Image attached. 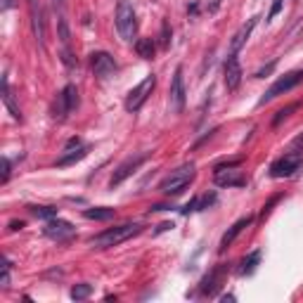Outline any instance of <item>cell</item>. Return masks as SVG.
<instances>
[{
	"label": "cell",
	"instance_id": "6da1fadb",
	"mask_svg": "<svg viewBox=\"0 0 303 303\" xmlns=\"http://www.w3.org/2000/svg\"><path fill=\"white\" fill-rule=\"evenodd\" d=\"M142 230H145V225H140V223H124V225L107 227V230H102L100 234H95V237L90 239V247H93V249L118 247V244H124V241L133 239V237L140 234Z\"/></svg>",
	"mask_w": 303,
	"mask_h": 303
},
{
	"label": "cell",
	"instance_id": "7a4b0ae2",
	"mask_svg": "<svg viewBox=\"0 0 303 303\" xmlns=\"http://www.w3.org/2000/svg\"><path fill=\"white\" fill-rule=\"evenodd\" d=\"M194 175H197V166H194L192 161H187V164L178 166L175 171H171L161 183H159V192L164 194V197H178V194L194 180Z\"/></svg>",
	"mask_w": 303,
	"mask_h": 303
},
{
	"label": "cell",
	"instance_id": "3957f363",
	"mask_svg": "<svg viewBox=\"0 0 303 303\" xmlns=\"http://www.w3.org/2000/svg\"><path fill=\"white\" fill-rule=\"evenodd\" d=\"M116 31L124 41H133L138 34V14L131 0H118L116 5Z\"/></svg>",
	"mask_w": 303,
	"mask_h": 303
},
{
	"label": "cell",
	"instance_id": "277c9868",
	"mask_svg": "<svg viewBox=\"0 0 303 303\" xmlns=\"http://www.w3.org/2000/svg\"><path fill=\"white\" fill-rule=\"evenodd\" d=\"M239 166H241V159L218 164L216 166V173H214V183L218 187H244L247 185V175L241 171H237Z\"/></svg>",
	"mask_w": 303,
	"mask_h": 303
},
{
	"label": "cell",
	"instance_id": "5b68a950",
	"mask_svg": "<svg viewBox=\"0 0 303 303\" xmlns=\"http://www.w3.org/2000/svg\"><path fill=\"white\" fill-rule=\"evenodd\" d=\"M154 88H157V76L154 74H147L145 76V81H140L135 88L126 95V111L128 114H138L140 109H142V104L149 100V95L154 93Z\"/></svg>",
	"mask_w": 303,
	"mask_h": 303
},
{
	"label": "cell",
	"instance_id": "8992f818",
	"mask_svg": "<svg viewBox=\"0 0 303 303\" xmlns=\"http://www.w3.org/2000/svg\"><path fill=\"white\" fill-rule=\"evenodd\" d=\"M298 83H303V69H296V71H289V74L280 76V78H277V81L272 83L265 93H263V97L258 100V107H263V104L272 102L275 97H280V95H284V93L294 90Z\"/></svg>",
	"mask_w": 303,
	"mask_h": 303
},
{
	"label": "cell",
	"instance_id": "52a82bcc",
	"mask_svg": "<svg viewBox=\"0 0 303 303\" xmlns=\"http://www.w3.org/2000/svg\"><path fill=\"white\" fill-rule=\"evenodd\" d=\"M303 166V152H294L289 149L284 157H280L277 161L270 164V178H291L296 171H301Z\"/></svg>",
	"mask_w": 303,
	"mask_h": 303
},
{
	"label": "cell",
	"instance_id": "ba28073f",
	"mask_svg": "<svg viewBox=\"0 0 303 303\" xmlns=\"http://www.w3.org/2000/svg\"><path fill=\"white\" fill-rule=\"evenodd\" d=\"M76 107H78V88H76L74 83H69V85H64L62 93H59V95L55 97V102H52V118L64 121Z\"/></svg>",
	"mask_w": 303,
	"mask_h": 303
},
{
	"label": "cell",
	"instance_id": "9c48e42d",
	"mask_svg": "<svg viewBox=\"0 0 303 303\" xmlns=\"http://www.w3.org/2000/svg\"><path fill=\"white\" fill-rule=\"evenodd\" d=\"M147 159H149V152H140V154H131L126 161H121V164L116 166V171L111 173V180H109L111 190H114V187H118L121 183H126V180L133 175V173L138 171L140 166L145 164Z\"/></svg>",
	"mask_w": 303,
	"mask_h": 303
},
{
	"label": "cell",
	"instance_id": "30bf717a",
	"mask_svg": "<svg viewBox=\"0 0 303 303\" xmlns=\"http://www.w3.org/2000/svg\"><path fill=\"white\" fill-rule=\"evenodd\" d=\"M227 272H230V265H227V263H218V265H214V268L208 270L206 275H204V280L199 282L201 296H216V291L221 289L223 282H225Z\"/></svg>",
	"mask_w": 303,
	"mask_h": 303
},
{
	"label": "cell",
	"instance_id": "8fae6325",
	"mask_svg": "<svg viewBox=\"0 0 303 303\" xmlns=\"http://www.w3.org/2000/svg\"><path fill=\"white\" fill-rule=\"evenodd\" d=\"M187 102V90H185V78H183V67H175L171 81V90H168V104H171L173 114H183Z\"/></svg>",
	"mask_w": 303,
	"mask_h": 303
},
{
	"label": "cell",
	"instance_id": "7c38bea8",
	"mask_svg": "<svg viewBox=\"0 0 303 303\" xmlns=\"http://www.w3.org/2000/svg\"><path fill=\"white\" fill-rule=\"evenodd\" d=\"M90 69H93V74L97 78H109V76H114L118 71V64L109 52L95 50V52H90Z\"/></svg>",
	"mask_w": 303,
	"mask_h": 303
},
{
	"label": "cell",
	"instance_id": "4fadbf2b",
	"mask_svg": "<svg viewBox=\"0 0 303 303\" xmlns=\"http://www.w3.org/2000/svg\"><path fill=\"white\" fill-rule=\"evenodd\" d=\"M43 234H45V237H50V239H55V241H69L71 237L76 234V227L71 225L69 221L52 218V221L45 223V227H43Z\"/></svg>",
	"mask_w": 303,
	"mask_h": 303
},
{
	"label": "cell",
	"instance_id": "5bb4252c",
	"mask_svg": "<svg viewBox=\"0 0 303 303\" xmlns=\"http://www.w3.org/2000/svg\"><path fill=\"white\" fill-rule=\"evenodd\" d=\"M241 64L239 59H237V55H227L225 59V67H223V78H225V88L227 90H237L239 88V83H241Z\"/></svg>",
	"mask_w": 303,
	"mask_h": 303
},
{
	"label": "cell",
	"instance_id": "9a60e30c",
	"mask_svg": "<svg viewBox=\"0 0 303 303\" xmlns=\"http://www.w3.org/2000/svg\"><path fill=\"white\" fill-rule=\"evenodd\" d=\"M28 12H31V26H34L36 41L45 45V17H43V7L38 0H28Z\"/></svg>",
	"mask_w": 303,
	"mask_h": 303
},
{
	"label": "cell",
	"instance_id": "2e32d148",
	"mask_svg": "<svg viewBox=\"0 0 303 303\" xmlns=\"http://www.w3.org/2000/svg\"><path fill=\"white\" fill-rule=\"evenodd\" d=\"M251 223H254V216H244V218H239V221L234 223L232 227H227V232L223 234L221 237V244H218V251H227V247H230V244H232L234 239H237V237H239L241 234V230H244V227H249L251 225Z\"/></svg>",
	"mask_w": 303,
	"mask_h": 303
},
{
	"label": "cell",
	"instance_id": "e0dca14e",
	"mask_svg": "<svg viewBox=\"0 0 303 303\" xmlns=\"http://www.w3.org/2000/svg\"><path fill=\"white\" fill-rule=\"evenodd\" d=\"M258 19H261V17H251V19H249L247 24H241V26H239V31H237V34L232 36V41H230V52H232V55H237V52H239V48H241V45H244V43L249 41V36H251V31H254V28H256V24H258Z\"/></svg>",
	"mask_w": 303,
	"mask_h": 303
},
{
	"label": "cell",
	"instance_id": "ac0fdd59",
	"mask_svg": "<svg viewBox=\"0 0 303 303\" xmlns=\"http://www.w3.org/2000/svg\"><path fill=\"white\" fill-rule=\"evenodd\" d=\"M3 102H5V107L10 109V114H12L14 121H24V116H21V109L17 107L12 90H10V78H7V74L3 76Z\"/></svg>",
	"mask_w": 303,
	"mask_h": 303
},
{
	"label": "cell",
	"instance_id": "d6986e66",
	"mask_svg": "<svg viewBox=\"0 0 303 303\" xmlns=\"http://www.w3.org/2000/svg\"><path fill=\"white\" fill-rule=\"evenodd\" d=\"M261 258H263L261 249H256V251L247 254L244 258H241V263H239V272H241V275H254L256 268H258V263H261Z\"/></svg>",
	"mask_w": 303,
	"mask_h": 303
},
{
	"label": "cell",
	"instance_id": "ffe728a7",
	"mask_svg": "<svg viewBox=\"0 0 303 303\" xmlns=\"http://www.w3.org/2000/svg\"><path fill=\"white\" fill-rule=\"evenodd\" d=\"M88 152H90V147H88V145L76 147V152H74V149L64 152L62 157L57 159V164H55V166H71V164H76V161H81V159L88 157Z\"/></svg>",
	"mask_w": 303,
	"mask_h": 303
},
{
	"label": "cell",
	"instance_id": "44dd1931",
	"mask_svg": "<svg viewBox=\"0 0 303 303\" xmlns=\"http://www.w3.org/2000/svg\"><path fill=\"white\" fill-rule=\"evenodd\" d=\"M83 216L88 218V221H111L114 216H116V208L111 206H95V208H85Z\"/></svg>",
	"mask_w": 303,
	"mask_h": 303
},
{
	"label": "cell",
	"instance_id": "7402d4cb",
	"mask_svg": "<svg viewBox=\"0 0 303 303\" xmlns=\"http://www.w3.org/2000/svg\"><path fill=\"white\" fill-rule=\"evenodd\" d=\"M135 52H138V57H142V59H154V55H157V43L152 41V38H138V41H135Z\"/></svg>",
	"mask_w": 303,
	"mask_h": 303
},
{
	"label": "cell",
	"instance_id": "603a6c76",
	"mask_svg": "<svg viewBox=\"0 0 303 303\" xmlns=\"http://www.w3.org/2000/svg\"><path fill=\"white\" fill-rule=\"evenodd\" d=\"M28 211H31V216L41 218V221H52V218H57L59 208L57 206H28Z\"/></svg>",
	"mask_w": 303,
	"mask_h": 303
},
{
	"label": "cell",
	"instance_id": "cb8c5ba5",
	"mask_svg": "<svg viewBox=\"0 0 303 303\" xmlns=\"http://www.w3.org/2000/svg\"><path fill=\"white\" fill-rule=\"evenodd\" d=\"M90 294H93V284H88V282L74 284V287H71V291H69V296L74 298V301H85Z\"/></svg>",
	"mask_w": 303,
	"mask_h": 303
},
{
	"label": "cell",
	"instance_id": "d4e9b609",
	"mask_svg": "<svg viewBox=\"0 0 303 303\" xmlns=\"http://www.w3.org/2000/svg\"><path fill=\"white\" fill-rule=\"evenodd\" d=\"M298 107H301V102H291V104H287V107H282V109H280L275 116H272V126L277 128V126L282 124V121H287V118H289L291 114L298 109Z\"/></svg>",
	"mask_w": 303,
	"mask_h": 303
},
{
	"label": "cell",
	"instance_id": "484cf974",
	"mask_svg": "<svg viewBox=\"0 0 303 303\" xmlns=\"http://www.w3.org/2000/svg\"><path fill=\"white\" fill-rule=\"evenodd\" d=\"M59 59H62V64L67 67V69H78V59L74 57V52H71L69 45H62V52H59Z\"/></svg>",
	"mask_w": 303,
	"mask_h": 303
},
{
	"label": "cell",
	"instance_id": "4316f807",
	"mask_svg": "<svg viewBox=\"0 0 303 303\" xmlns=\"http://www.w3.org/2000/svg\"><path fill=\"white\" fill-rule=\"evenodd\" d=\"M57 34H59V41H62V45H69V43H71L69 21L64 19V17H59V19H57Z\"/></svg>",
	"mask_w": 303,
	"mask_h": 303
},
{
	"label": "cell",
	"instance_id": "83f0119b",
	"mask_svg": "<svg viewBox=\"0 0 303 303\" xmlns=\"http://www.w3.org/2000/svg\"><path fill=\"white\" fill-rule=\"evenodd\" d=\"M171 45V26H168V21H161V48H168Z\"/></svg>",
	"mask_w": 303,
	"mask_h": 303
},
{
	"label": "cell",
	"instance_id": "f1b7e54d",
	"mask_svg": "<svg viewBox=\"0 0 303 303\" xmlns=\"http://www.w3.org/2000/svg\"><path fill=\"white\" fill-rule=\"evenodd\" d=\"M216 201H218V197H216V192H211V194H201L199 197V211H204V208H208V206H214Z\"/></svg>",
	"mask_w": 303,
	"mask_h": 303
},
{
	"label": "cell",
	"instance_id": "f546056e",
	"mask_svg": "<svg viewBox=\"0 0 303 303\" xmlns=\"http://www.w3.org/2000/svg\"><path fill=\"white\" fill-rule=\"evenodd\" d=\"M10 270H12V263H10V258H5V261H3V280H0L3 289L10 287Z\"/></svg>",
	"mask_w": 303,
	"mask_h": 303
},
{
	"label": "cell",
	"instance_id": "4dcf8cb0",
	"mask_svg": "<svg viewBox=\"0 0 303 303\" xmlns=\"http://www.w3.org/2000/svg\"><path fill=\"white\" fill-rule=\"evenodd\" d=\"M194 211H199V197H192V199L187 201L185 206L180 208V214L187 216V214H194Z\"/></svg>",
	"mask_w": 303,
	"mask_h": 303
},
{
	"label": "cell",
	"instance_id": "1f68e13d",
	"mask_svg": "<svg viewBox=\"0 0 303 303\" xmlns=\"http://www.w3.org/2000/svg\"><path fill=\"white\" fill-rule=\"evenodd\" d=\"M0 164H3V175H0V183L5 185L7 180H10V173H12V164H10V159H7V157H3Z\"/></svg>",
	"mask_w": 303,
	"mask_h": 303
},
{
	"label": "cell",
	"instance_id": "d6a6232c",
	"mask_svg": "<svg viewBox=\"0 0 303 303\" xmlns=\"http://www.w3.org/2000/svg\"><path fill=\"white\" fill-rule=\"evenodd\" d=\"M282 197H284V194H275V197H272V199H270L268 204H265V206L261 208V218H265V216H268L270 211H272V206H275V204H277L280 199H282Z\"/></svg>",
	"mask_w": 303,
	"mask_h": 303
},
{
	"label": "cell",
	"instance_id": "836d02e7",
	"mask_svg": "<svg viewBox=\"0 0 303 303\" xmlns=\"http://www.w3.org/2000/svg\"><path fill=\"white\" fill-rule=\"evenodd\" d=\"M275 67H277V59H272V62H270V64H265V67H263V69H258V71H256V78H265V76H268V74H272V69H275Z\"/></svg>",
	"mask_w": 303,
	"mask_h": 303
},
{
	"label": "cell",
	"instance_id": "e575fe53",
	"mask_svg": "<svg viewBox=\"0 0 303 303\" xmlns=\"http://www.w3.org/2000/svg\"><path fill=\"white\" fill-rule=\"evenodd\" d=\"M282 3H284V0H272V7H270V12H268V21L275 19L277 14H280V10H282Z\"/></svg>",
	"mask_w": 303,
	"mask_h": 303
},
{
	"label": "cell",
	"instance_id": "d590c367",
	"mask_svg": "<svg viewBox=\"0 0 303 303\" xmlns=\"http://www.w3.org/2000/svg\"><path fill=\"white\" fill-rule=\"evenodd\" d=\"M74 147H81V138H78V135H76V138H69V142L64 145V152L74 149Z\"/></svg>",
	"mask_w": 303,
	"mask_h": 303
},
{
	"label": "cell",
	"instance_id": "8d00e7d4",
	"mask_svg": "<svg viewBox=\"0 0 303 303\" xmlns=\"http://www.w3.org/2000/svg\"><path fill=\"white\" fill-rule=\"evenodd\" d=\"M24 225H26V223H24V221H12V223H10V227H7V230H10V232H17V230H24Z\"/></svg>",
	"mask_w": 303,
	"mask_h": 303
},
{
	"label": "cell",
	"instance_id": "74e56055",
	"mask_svg": "<svg viewBox=\"0 0 303 303\" xmlns=\"http://www.w3.org/2000/svg\"><path fill=\"white\" fill-rule=\"evenodd\" d=\"M289 149H294V152H303V135H298L294 142H291V147Z\"/></svg>",
	"mask_w": 303,
	"mask_h": 303
},
{
	"label": "cell",
	"instance_id": "f35d334b",
	"mask_svg": "<svg viewBox=\"0 0 303 303\" xmlns=\"http://www.w3.org/2000/svg\"><path fill=\"white\" fill-rule=\"evenodd\" d=\"M199 3H190V5H187V14H192V17H197V14H199Z\"/></svg>",
	"mask_w": 303,
	"mask_h": 303
},
{
	"label": "cell",
	"instance_id": "ab89813d",
	"mask_svg": "<svg viewBox=\"0 0 303 303\" xmlns=\"http://www.w3.org/2000/svg\"><path fill=\"white\" fill-rule=\"evenodd\" d=\"M10 7H14V0H3V3H0V10H3V12L10 10Z\"/></svg>",
	"mask_w": 303,
	"mask_h": 303
},
{
	"label": "cell",
	"instance_id": "60d3db41",
	"mask_svg": "<svg viewBox=\"0 0 303 303\" xmlns=\"http://www.w3.org/2000/svg\"><path fill=\"white\" fill-rule=\"evenodd\" d=\"M173 227H175V225H173V223H161V225H159V230H157V232H166V230H173Z\"/></svg>",
	"mask_w": 303,
	"mask_h": 303
},
{
	"label": "cell",
	"instance_id": "b9f144b4",
	"mask_svg": "<svg viewBox=\"0 0 303 303\" xmlns=\"http://www.w3.org/2000/svg\"><path fill=\"white\" fill-rule=\"evenodd\" d=\"M218 5H221V0H214V3H211V7H208V12H216V10H218Z\"/></svg>",
	"mask_w": 303,
	"mask_h": 303
},
{
	"label": "cell",
	"instance_id": "7bdbcfd3",
	"mask_svg": "<svg viewBox=\"0 0 303 303\" xmlns=\"http://www.w3.org/2000/svg\"><path fill=\"white\" fill-rule=\"evenodd\" d=\"M221 301H234V296H232V294H223Z\"/></svg>",
	"mask_w": 303,
	"mask_h": 303
},
{
	"label": "cell",
	"instance_id": "ee69618b",
	"mask_svg": "<svg viewBox=\"0 0 303 303\" xmlns=\"http://www.w3.org/2000/svg\"><path fill=\"white\" fill-rule=\"evenodd\" d=\"M64 3H67V0H52V5H55V7H62Z\"/></svg>",
	"mask_w": 303,
	"mask_h": 303
}]
</instances>
